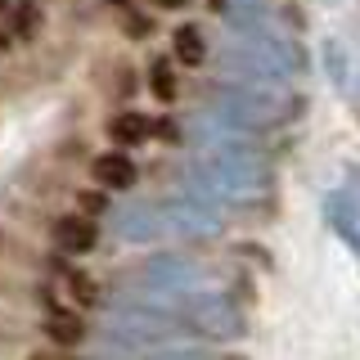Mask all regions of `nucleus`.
Returning <instances> with one entry per match:
<instances>
[{
    "instance_id": "nucleus-10",
    "label": "nucleus",
    "mask_w": 360,
    "mask_h": 360,
    "mask_svg": "<svg viewBox=\"0 0 360 360\" xmlns=\"http://www.w3.org/2000/svg\"><path fill=\"white\" fill-rule=\"evenodd\" d=\"M149 5H158V9H180L185 0H149Z\"/></svg>"
},
{
    "instance_id": "nucleus-5",
    "label": "nucleus",
    "mask_w": 360,
    "mask_h": 360,
    "mask_svg": "<svg viewBox=\"0 0 360 360\" xmlns=\"http://www.w3.org/2000/svg\"><path fill=\"white\" fill-rule=\"evenodd\" d=\"M172 54L185 68H198L202 59H207V41H202V32L194 27V22H185V27L172 32Z\"/></svg>"
},
{
    "instance_id": "nucleus-1",
    "label": "nucleus",
    "mask_w": 360,
    "mask_h": 360,
    "mask_svg": "<svg viewBox=\"0 0 360 360\" xmlns=\"http://www.w3.org/2000/svg\"><path fill=\"white\" fill-rule=\"evenodd\" d=\"M54 243H59V252H68V257L95 252V243H99L95 217H86V212H68V217H59L54 221Z\"/></svg>"
},
{
    "instance_id": "nucleus-8",
    "label": "nucleus",
    "mask_w": 360,
    "mask_h": 360,
    "mask_svg": "<svg viewBox=\"0 0 360 360\" xmlns=\"http://www.w3.org/2000/svg\"><path fill=\"white\" fill-rule=\"evenodd\" d=\"M9 27L22 32V37H32V32H37V9H32V5H18V9H14V22H9Z\"/></svg>"
},
{
    "instance_id": "nucleus-9",
    "label": "nucleus",
    "mask_w": 360,
    "mask_h": 360,
    "mask_svg": "<svg viewBox=\"0 0 360 360\" xmlns=\"http://www.w3.org/2000/svg\"><path fill=\"white\" fill-rule=\"evenodd\" d=\"M104 194H82V212H86V217H99V212H104Z\"/></svg>"
},
{
    "instance_id": "nucleus-2",
    "label": "nucleus",
    "mask_w": 360,
    "mask_h": 360,
    "mask_svg": "<svg viewBox=\"0 0 360 360\" xmlns=\"http://www.w3.org/2000/svg\"><path fill=\"white\" fill-rule=\"evenodd\" d=\"M54 284L63 288V297H59V302L50 297V307H68V311H82V307H90V302L99 297L95 279H90L86 270H77V266H54Z\"/></svg>"
},
{
    "instance_id": "nucleus-11",
    "label": "nucleus",
    "mask_w": 360,
    "mask_h": 360,
    "mask_svg": "<svg viewBox=\"0 0 360 360\" xmlns=\"http://www.w3.org/2000/svg\"><path fill=\"white\" fill-rule=\"evenodd\" d=\"M5 45H9V37H5V27H0V50H5Z\"/></svg>"
},
{
    "instance_id": "nucleus-3",
    "label": "nucleus",
    "mask_w": 360,
    "mask_h": 360,
    "mask_svg": "<svg viewBox=\"0 0 360 360\" xmlns=\"http://www.w3.org/2000/svg\"><path fill=\"white\" fill-rule=\"evenodd\" d=\"M45 338L54 347H82L86 342V320L68 307H50V320H45Z\"/></svg>"
},
{
    "instance_id": "nucleus-6",
    "label": "nucleus",
    "mask_w": 360,
    "mask_h": 360,
    "mask_svg": "<svg viewBox=\"0 0 360 360\" xmlns=\"http://www.w3.org/2000/svg\"><path fill=\"white\" fill-rule=\"evenodd\" d=\"M108 135H112V144H140V140H149V117L122 112V117L108 122Z\"/></svg>"
},
{
    "instance_id": "nucleus-4",
    "label": "nucleus",
    "mask_w": 360,
    "mask_h": 360,
    "mask_svg": "<svg viewBox=\"0 0 360 360\" xmlns=\"http://www.w3.org/2000/svg\"><path fill=\"white\" fill-rule=\"evenodd\" d=\"M90 176H95L99 189H127L135 180V167L127 153H99L95 162H90Z\"/></svg>"
},
{
    "instance_id": "nucleus-7",
    "label": "nucleus",
    "mask_w": 360,
    "mask_h": 360,
    "mask_svg": "<svg viewBox=\"0 0 360 360\" xmlns=\"http://www.w3.org/2000/svg\"><path fill=\"white\" fill-rule=\"evenodd\" d=\"M149 86H153V99H162V104H172V99H176V72L167 63H153Z\"/></svg>"
}]
</instances>
